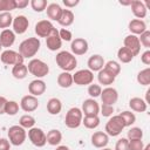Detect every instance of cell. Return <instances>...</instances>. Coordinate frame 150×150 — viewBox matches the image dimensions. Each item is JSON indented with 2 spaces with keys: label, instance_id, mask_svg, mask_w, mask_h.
Instances as JSON below:
<instances>
[{
  "label": "cell",
  "instance_id": "6da1fadb",
  "mask_svg": "<svg viewBox=\"0 0 150 150\" xmlns=\"http://www.w3.org/2000/svg\"><path fill=\"white\" fill-rule=\"evenodd\" d=\"M40 46H41V42L39 38H28L20 43L19 53L22 55L23 59H29L35 56V54L40 49Z\"/></svg>",
  "mask_w": 150,
  "mask_h": 150
},
{
  "label": "cell",
  "instance_id": "7a4b0ae2",
  "mask_svg": "<svg viewBox=\"0 0 150 150\" xmlns=\"http://www.w3.org/2000/svg\"><path fill=\"white\" fill-rule=\"evenodd\" d=\"M55 61H56V64L63 71H68V73L74 70L75 67L77 66V60H76L75 55H73L71 53H69L67 50H62V52L57 53L55 56Z\"/></svg>",
  "mask_w": 150,
  "mask_h": 150
},
{
  "label": "cell",
  "instance_id": "3957f363",
  "mask_svg": "<svg viewBox=\"0 0 150 150\" xmlns=\"http://www.w3.org/2000/svg\"><path fill=\"white\" fill-rule=\"evenodd\" d=\"M27 69L36 79H41V77L48 75V73H49L48 64L40 59H32L27 64Z\"/></svg>",
  "mask_w": 150,
  "mask_h": 150
},
{
  "label": "cell",
  "instance_id": "277c9868",
  "mask_svg": "<svg viewBox=\"0 0 150 150\" xmlns=\"http://www.w3.org/2000/svg\"><path fill=\"white\" fill-rule=\"evenodd\" d=\"M82 118H83L82 110L77 107H73L66 114V118H64L66 127H68L69 129H76L82 124Z\"/></svg>",
  "mask_w": 150,
  "mask_h": 150
},
{
  "label": "cell",
  "instance_id": "5b68a950",
  "mask_svg": "<svg viewBox=\"0 0 150 150\" xmlns=\"http://www.w3.org/2000/svg\"><path fill=\"white\" fill-rule=\"evenodd\" d=\"M124 128H125V125H124L122 117L120 115H115L108 120V122L105 124V134L108 136L116 137L122 132V130Z\"/></svg>",
  "mask_w": 150,
  "mask_h": 150
},
{
  "label": "cell",
  "instance_id": "8992f818",
  "mask_svg": "<svg viewBox=\"0 0 150 150\" xmlns=\"http://www.w3.org/2000/svg\"><path fill=\"white\" fill-rule=\"evenodd\" d=\"M8 141L15 146L23 144L26 141V130L20 125H12L8 129Z\"/></svg>",
  "mask_w": 150,
  "mask_h": 150
},
{
  "label": "cell",
  "instance_id": "52a82bcc",
  "mask_svg": "<svg viewBox=\"0 0 150 150\" xmlns=\"http://www.w3.org/2000/svg\"><path fill=\"white\" fill-rule=\"evenodd\" d=\"M94 81V73L89 69H80L73 75V82L77 86H88Z\"/></svg>",
  "mask_w": 150,
  "mask_h": 150
},
{
  "label": "cell",
  "instance_id": "ba28073f",
  "mask_svg": "<svg viewBox=\"0 0 150 150\" xmlns=\"http://www.w3.org/2000/svg\"><path fill=\"white\" fill-rule=\"evenodd\" d=\"M28 138L32 142V144L35 145V146H38V148H42L47 143L46 134L40 128H35V127L30 128L29 131H28Z\"/></svg>",
  "mask_w": 150,
  "mask_h": 150
},
{
  "label": "cell",
  "instance_id": "9c48e42d",
  "mask_svg": "<svg viewBox=\"0 0 150 150\" xmlns=\"http://www.w3.org/2000/svg\"><path fill=\"white\" fill-rule=\"evenodd\" d=\"M0 60L2 63L5 64H11V66H15L19 63H23V57L20 53L12 50V49H6L1 53L0 55Z\"/></svg>",
  "mask_w": 150,
  "mask_h": 150
},
{
  "label": "cell",
  "instance_id": "30bf717a",
  "mask_svg": "<svg viewBox=\"0 0 150 150\" xmlns=\"http://www.w3.org/2000/svg\"><path fill=\"white\" fill-rule=\"evenodd\" d=\"M54 29L55 27L49 20H40L39 22H36L34 30L39 38H48L54 32Z\"/></svg>",
  "mask_w": 150,
  "mask_h": 150
},
{
  "label": "cell",
  "instance_id": "8fae6325",
  "mask_svg": "<svg viewBox=\"0 0 150 150\" xmlns=\"http://www.w3.org/2000/svg\"><path fill=\"white\" fill-rule=\"evenodd\" d=\"M101 100L102 103L104 104H109V105H114L117 100H118V93L115 88L112 87H107L101 91Z\"/></svg>",
  "mask_w": 150,
  "mask_h": 150
},
{
  "label": "cell",
  "instance_id": "7c38bea8",
  "mask_svg": "<svg viewBox=\"0 0 150 150\" xmlns=\"http://www.w3.org/2000/svg\"><path fill=\"white\" fill-rule=\"evenodd\" d=\"M123 45L125 48H128L134 54V56L138 55L141 52V43H139L138 36H136V35H132V34L127 35L123 40Z\"/></svg>",
  "mask_w": 150,
  "mask_h": 150
},
{
  "label": "cell",
  "instance_id": "4fadbf2b",
  "mask_svg": "<svg viewBox=\"0 0 150 150\" xmlns=\"http://www.w3.org/2000/svg\"><path fill=\"white\" fill-rule=\"evenodd\" d=\"M39 107V101L33 95H26L20 101V108L26 112H32Z\"/></svg>",
  "mask_w": 150,
  "mask_h": 150
},
{
  "label": "cell",
  "instance_id": "5bb4252c",
  "mask_svg": "<svg viewBox=\"0 0 150 150\" xmlns=\"http://www.w3.org/2000/svg\"><path fill=\"white\" fill-rule=\"evenodd\" d=\"M82 114L84 116H93V115H98L100 112V105L94 98H87L82 103Z\"/></svg>",
  "mask_w": 150,
  "mask_h": 150
},
{
  "label": "cell",
  "instance_id": "9a60e30c",
  "mask_svg": "<svg viewBox=\"0 0 150 150\" xmlns=\"http://www.w3.org/2000/svg\"><path fill=\"white\" fill-rule=\"evenodd\" d=\"M88 42L87 40L82 39V38H76L71 41L70 45V49L73 52V55H83L88 52Z\"/></svg>",
  "mask_w": 150,
  "mask_h": 150
},
{
  "label": "cell",
  "instance_id": "2e32d148",
  "mask_svg": "<svg viewBox=\"0 0 150 150\" xmlns=\"http://www.w3.org/2000/svg\"><path fill=\"white\" fill-rule=\"evenodd\" d=\"M13 32L16 34H23L29 26V21L25 15H18L13 19Z\"/></svg>",
  "mask_w": 150,
  "mask_h": 150
},
{
  "label": "cell",
  "instance_id": "e0dca14e",
  "mask_svg": "<svg viewBox=\"0 0 150 150\" xmlns=\"http://www.w3.org/2000/svg\"><path fill=\"white\" fill-rule=\"evenodd\" d=\"M46 46L52 52H56L62 47V40L60 39L59 30L56 28L54 29V32L48 38H46Z\"/></svg>",
  "mask_w": 150,
  "mask_h": 150
},
{
  "label": "cell",
  "instance_id": "ac0fdd59",
  "mask_svg": "<svg viewBox=\"0 0 150 150\" xmlns=\"http://www.w3.org/2000/svg\"><path fill=\"white\" fill-rule=\"evenodd\" d=\"M108 143H109V136L105 132H103V131H95L91 135V144L95 148H98V149L105 148Z\"/></svg>",
  "mask_w": 150,
  "mask_h": 150
},
{
  "label": "cell",
  "instance_id": "d6986e66",
  "mask_svg": "<svg viewBox=\"0 0 150 150\" xmlns=\"http://www.w3.org/2000/svg\"><path fill=\"white\" fill-rule=\"evenodd\" d=\"M28 91L30 95L33 96H40L42 95L45 91H46V83L45 81L40 80V79H36V80H33L29 84H28Z\"/></svg>",
  "mask_w": 150,
  "mask_h": 150
},
{
  "label": "cell",
  "instance_id": "ffe728a7",
  "mask_svg": "<svg viewBox=\"0 0 150 150\" xmlns=\"http://www.w3.org/2000/svg\"><path fill=\"white\" fill-rule=\"evenodd\" d=\"M104 63L105 62H104L103 56H101L100 54H95L88 59L87 66H88L89 70H91V71H100L101 69H103Z\"/></svg>",
  "mask_w": 150,
  "mask_h": 150
},
{
  "label": "cell",
  "instance_id": "44dd1931",
  "mask_svg": "<svg viewBox=\"0 0 150 150\" xmlns=\"http://www.w3.org/2000/svg\"><path fill=\"white\" fill-rule=\"evenodd\" d=\"M130 6H131V12H132V14H134L137 19L142 20L143 18L146 16V11H148V9H146V6H145V4H144L143 1L134 0V1H131Z\"/></svg>",
  "mask_w": 150,
  "mask_h": 150
},
{
  "label": "cell",
  "instance_id": "7402d4cb",
  "mask_svg": "<svg viewBox=\"0 0 150 150\" xmlns=\"http://www.w3.org/2000/svg\"><path fill=\"white\" fill-rule=\"evenodd\" d=\"M15 42V33L11 29H4L0 33V45L1 47L8 48L11 46H13V43Z\"/></svg>",
  "mask_w": 150,
  "mask_h": 150
},
{
  "label": "cell",
  "instance_id": "603a6c76",
  "mask_svg": "<svg viewBox=\"0 0 150 150\" xmlns=\"http://www.w3.org/2000/svg\"><path fill=\"white\" fill-rule=\"evenodd\" d=\"M128 28H129V30L131 32L132 35H141L143 32L146 30V23L143 20L134 19L129 22Z\"/></svg>",
  "mask_w": 150,
  "mask_h": 150
},
{
  "label": "cell",
  "instance_id": "cb8c5ba5",
  "mask_svg": "<svg viewBox=\"0 0 150 150\" xmlns=\"http://www.w3.org/2000/svg\"><path fill=\"white\" fill-rule=\"evenodd\" d=\"M46 12H47V16L50 19V20H54V21H59L60 16H61V13H62V8L59 4L56 2H52L47 6L46 8Z\"/></svg>",
  "mask_w": 150,
  "mask_h": 150
},
{
  "label": "cell",
  "instance_id": "d4e9b609",
  "mask_svg": "<svg viewBox=\"0 0 150 150\" xmlns=\"http://www.w3.org/2000/svg\"><path fill=\"white\" fill-rule=\"evenodd\" d=\"M129 107L131 108V110H134L136 112H144L148 108V104L141 97H132L129 101Z\"/></svg>",
  "mask_w": 150,
  "mask_h": 150
},
{
  "label": "cell",
  "instance_id": "484cf974",
  "mask_svg": "<svg viewBox=\"0 0 150 150\" xmlns=\"http://www.w3.org/2000/svg\"><path fill=\"white\" fill-rule=\"evenodd\" d=\"M115 79H116V77H115L112 74H110L108 70H105L104 68L101 69V70L98 71V74H97V80H98L100 84H103V86H108V87H109L110 84L114 83Z\"/></svg>",
  "mask_w": 150,
  "mask_h": 150
},
{
  "label": "cell",
  "instance_id": "4316f807",
  "mask_svg": "<svg viewBox=\"0 0 150 150\" xmlns=\"http://www.w3.org/2000/svg\"><path fill=\"white\" fill-rule=\"evenodd\" d=\"M46 137H47V143H48L49 145H53V146L59 145V144L61 143V141H62V134H61V131L57 130V129H52V130H49L48 134L46 135Z\"/></svg>",
  "mask_w": 150,
  "mask_h": 150
},
{
  "label": "cell",
  "instance_id": "83f0119b",
  "mask_svg": "<svg viewBox=\"0 0 150 150\" xmlns=\"http://www.w3.org/2000/svg\"><path fill=\"white\" fill-rule=\"evenodd\" d=\"M62 109V103L57 97H52L49 98V101L47 102V111L50 115H57L60 114Z\"/></svg>",
  "mask_w": 150,
  "mask_h": 150
},
{
  "label": "cell",
  "instance_id": "f1b7e54d",
  "mask_svg": "<svg viewBox=\"0 0 150 150\" xmlns=\"http://www.w3.org/2000/svg\"><path fill=\"white\" fill-rule=\"evenodd\" d=\"M74 19H75L74 13H73L70 9H62L61 16H60V19H59L57 22H59L61 26H63V27H68V26L73 25Z\"/></svg>",
  "mask_w": 150,
  "mask_h": 150
},
{
  "label": "cell",
  "instance_id": "f546056e",
  "mask_svg": "<svg viewBox=\"0 0 150 150\" xmlns=\"http://www.w3.org/2000/svg\"><path fill=\"white\" fill-rule=\"evenodd\" d=\"M57 84L61 88H69L73 84V75L68 71H62L57 76Z\"/></svg>",
  "mask_w": 150,
  "mask_h": 150
},
{
  "label": "cell",
  "instance_id": "4dcf8cb0",
  "mask_svg": "<svg viewBox=\"0 0 150 150\" xmlns=\"http://www.w3.org/2000/svg\"><path fill=\"white\" fill-rule=\"evenodd\" d=\"M27 73H28V69H27V66L25 63H19V64H15L13 66V69H12V75L18 79V80H22L27 76Z\"/></svg>",
  "mask_w": 150,
  "mask_h": 150
},
{
  "label": "cell",
  "instance_id": "1f68e13d",
  "mask_svg": "<svg viewBox=\"0 0 150 150\" xmlns=\"http://www.w3.org/2000/svg\"><path fill=\"white\" fill-rule=\"evenodd\" d=\"M117 57L118 60L122 62V63H129L132 61V59L135 57L134 54L125 47H121L118 50H117Z\"/></svg>",
  "mask_w": 150,
  "mask_h": 150
},
{
  "label": "cell",
  "instance_id": "d6a6232c",
  "mask_svg": "<svg viewBox=\"0 0 150 150\" xmlns=\"http://www.w3.org/2000/svg\"><path fill=\"white\" fill-rule=\"evenodd\" d=\"M82 123L87 129H95L100 125V118L97 115L84 116V118H82Z\"/></svg>",
  "mask_w": 150,
  "mask_h": 150
},
{
  "label": "cell",
  "instance_id": "836d02e7",
  "mask_svg": "<svg viewBox=\"0 0 150 150\" xmlns=\"http://www.w3.org/2000/svg\"><path fill=\"white\" fill-rule=\"evenodd\" d=\"M105 70H108L110 74H112L115 77L121 73V66L118 62L114 61V60H110L108 61L107 63H104V67H103Z\"/></svg>",
  "mask_w": 150,
  "mask_h": 150
},
{
  "label": "cell",
  "instance_id": "e575fe53",
  "mask_svg": "<svg viewBox=\"0 0 150 150\" xmlns=\"http://www.w3.org/2000/svg\"><path fill=\"white\" fill-rule=\"evenodd\" d=\"M137 82L142 86H149L150 84V68H145L141 70L137 74Z\"/></svg>",
  "mask_w": 150,
  "mask_h": 150
},
{
  "label": "cell",
  "instance_id": "d590c367",
  "mask_svg": "<svg viewBox=\"0 0 150 150\" xmlns=\"http://www.w3.org/2000/svg\"><path fill=\"white\" fill-rule=\"evenodd\" d=\"M35 124V118L30 115H22L20 117V121H19V125L22 127L23 129H30L33 128Z\"/></svg>",
  "mask_w": 150,
  "mask_h": 150
},
{
  "label": "cell",
  "instance_id": "8d00e7d4",
  "mask_svg": "<svg viewBox=\"0 0 150 150\" xmlns=\"http://www.w3.org/2000/svg\"><path fill=\"white\" fill-rule=\"evenodd\" d=\"M13 16L9 12H4L0 13V28H5L7 29V27H9L13 23Z\"/></svg>",
  "mask_w": 150,
  "mask_h": 150
},
{
  "label": "cell",
  "instance_id": "74e56055",
  "mask_svg": "<svg viewBox=\"0 0 150 150\" xmlns=\"http://www.w3.org/2000/svg\"><path fill=\"white\" fill-rule=\"evenodd\" d=\"M120 116L122 117V120H123L125 127H130L131 124H134V123L136 122V116H135V114L131 112V111H128V110L122 111V112L120 114Z\"/></svg>",
  "mask_w": 150,
  "mask_h": 150
},
{
  "label": "cell",
  "instance_id": "f35d334b",
  "mask_svg": "<svg viewBox=\"0 0 150 150\" xmlns=\"http://www.w3.org/2000/svg\"><path fill=\"white\" fill-rule=\"evenodd\" d=\"M128 141H131V139H142L143 138V130L138 127H134V128H130L128 130Z\"/></svg>",
  "mask_w": 150,
  "mask_h": 150
},
{
  "label": "cell",
  "instance_id": "ab89813d",
  "mask_svg": "<svg viewBox=\"0 0 150 150\" xmlns=\"http://www.w3.org/2000/svg\"><path fill=\"white\" fill-rule=\"evenodd\" d=\"M18 111H19V103L15 101H7L5 107V114L9 116H14L18 114Z\"/></svg>",
  "mask_w": 150,
  "mask_h": 150
},
{
  "label": "cell",
  "instance_id": "60d3db41",
  "mask_svg": "<svg viewBox=\"0 0 150 150\" xmlns=\"http://www.w3.org/2000/svg\"><path fill=\"white\" fill-rule=\"evenodd\" d=\"M13 9H16L15 0H0V13L11 12Z\"/></svg>",
  "mask_w": 150,
  "mask_h": 150
},
{
  "label": "cell",
  "instance_id": "b9f144b4",
  "mask_svg": "<svg viewBox=\"0 0 150 150\" xmlns=\"http://www.w3.org/2000/svg\"><path fill=\"white\" fill-rule=\"evenodd\" d=\"M29 5L32 6V8L35 11V12H42L47 8V1L46 0H30L29 1Z\"/></svg>",
  "mask_w": 150,
  "mask_h": 150
},
{
  "label": "cell",
  "instance_id": "7bdbcfd3",
  "mask_svg": "<svg viewBox=\"0 0 150 150\" xmlns=\"http://www.w3.org/2000/svg\"><path fill=\"white\" fill-rule=\"evenodd\" d=\"M101 91H102V88L100 84H89L88 87V94L90 95V97H98L101 95Z\"/></svg>",
  "mask_w": 150,
  "mask_h": 150
},
{
  "label": "cell",
  "instance_id": "ee69618b",
  "mask_svg": "<svg viewBox=\"0 0 150 150\" xmlns=\"http://www.w3.org/2000/svg\"><path fill=\"white\" fill-rule=\"evenodd\" d=\"M138 40H139L141 45H143L145 48H149L150 47V32L148 29L145 32H143L141 34V36L138 38Z\"/></svg>",
  "mask_w": 150,
  "mask_h": 150
},
{
  "label": "cell",
  "instance_id": "f6af8a7d",
  "mask_svg": "<svg viewBox=\"0 0 150 150\" xmlns=\"http://www.w3.org/2000/svg\"><path fill=\"white\" fill-rule=\"evenodd\" d=\"M100 110H101V115L103 117H110L112 115V112H114V105H109V104H104L103 103L101 105Z\"/></svg>",
  "mask_w": 150,
  "mask_h": 150
},
{
  "label": "cell",
  "instance_id": "bcb514c9",
  "mask_svg": "<svg viewBox=\"0 0 150 150\" xmlns=\"http://www.w3.org/2000/svg\"><path fill=\"white\" fill-rule=\"evenodd\" d=\"M144 143L142 139H131L129 141V150H143Z\"/></svg>",
  "mask_w": 150,
  "mask_h": 150
},
{
  "label": "cell",
  "instance_id": "7dc6e473",
  "mask_svg": "<svg viewBox=\"0 0 150 150\" xmlns=\"http://www.w3.org/2000/svg\"><path fill=\"white\" fill-rule=\"evenodd\" d=\"M115 150H129V141L128 138H120L115 144Z\"/></svg>",
  "mask_w": 150,
  "mask_h": 150
},
{
  "label": "cell",
  "instance_id": "c3c4849f",
  "mask_svg": "<svg viewBox=\"0 0 150 150\" xmlns=\"http://www.w3.org/2000/svg\"><path fill=\"white\" fill-rule=\"evenodd\" d=\"M59 36H60V39L63 40V41H70L71 38H73L71 32L68 30V29H66V28H62V29L59 30Z\"/></svg>",
  "mask_w": 150,
  "mask_h": 150
},
{
  "label": "cell",
  "instance_id": "681fc988",
  "mask_svg": "<svg viewBox=\"0 0 150 150\" xmlns=\"http://www.w3.org/2000/svg\"><path fill=\"white\" fill-rule=\"evenodd\" d=\"M141 61H142L144 64H146V66L150 64V50H149V49L145 50V52L141 55Z\"/></svg>",
  "mask_w": 150,
  "mask_h": 150
},
{
  "label": "cell",
  "instance_id": "f907efd6",
  "mask_svg": "<svg viewBox=\"0 0 150 150\" xmlns=\"http://www.w3.org/2000/svg\"><path fill=\"white\" fill-rule=\"evenodd\" d=\"M0 150H11V143L7 138H0Z\"/></svg>",
  "mask_w": 150,
  "mask_h": 150
},
{
  "label": "cell",
  "instance_id": "816d5d0a",
  "mask_svg": "<svg viewBox=\"0 0 150 150\" xmlns=\"http://www.w3.org/2000/svg\"><path fill=\"white\" fill-rule=\"evenodd\" d=\"M29 5V1L28 0H15V7L16 8H26L27 6Z\"/></svg>",
  "mask_w": 150,
  "mask_h": 150
},
{
  "label": "cell",
  "instance_id": "f5cc1de1",
  "mask_svg": "<svg viewBox=\"0 0 150 150\" xmlns=\"http://www.w3.org/2000/svg\"><path fill=\"white\" fill-rule=\"evenodd\" d=\"M63 2V5L66 6V7H69V8H71V7H75L76 5H79V0H63L62 1Z\"/></svg>",
  "mask_w": 150,
  "mask_h": 150
},
{
  "label": "cell",
  "instance_id": "db71d44e",
  "mask_svg": "<svg viewBox=\"0 0 150 150\" xmlns=\"http://www.w3.org/2000/svg\"><path fill=\"white\" fill-rule=\"evenodd\" d=\"M6 103H7L6 97L0 96V115L5 114V107H6Z\"/></svg>",
  "mask_w": 150,
  "mask_h": 150
},
{
  "label": "cell",
  "instance_id": "11a10c76",
  "mask_svg": "<svg viewBox=\"0 0 150 150\" xmlns=\"http://www.w3.org/2000/svg\"><path fill=\"white\" fill-rule=\"evenodd\" d=\"M55 150H69V148H68V146H66V145H59Z\"/></svg>",
  "mask_w": 150,
  "mask_h": 150
},
{
  "label": "cell",
  "instance_id": "9f6ffc18",
  "mask_svg": "<svg viewBox=\"0 0 150 150\" xmlns=\"http://www.w3.org/2000/svg\"><path fill=\"white\" fill-rule=\"evenodd\" d=\"M120 4H121V5H123V6H130L131 0H130V1H120Z\"/></svg>",
  "mask_w": 150,
  "mask_h": 150
},
{
  "label": "cell",
  "instance_id": "6f0895ef",
  "mask_svg": "<svg viewBox=\"0 0 150 150\" xmlns=\"http://www.w3.org/2000/svg\"><path fill=\"white\" fill-rule=\"evenodd\" d=\"M143 150H150V144H146V145L143 148Z\"/></svg>",
  "mask_w": 150,
  "mask_h": 150
},
{
  "label": "cell",
  "instance_id": "680465c9",
  "mask_svg": "<svg viewBox=\"0 0 150 150\" xmlns=\"http://www.w3.org/2000/svg\"><path fill=\"white\" fill-rule=\"evenodd\" d=\"M102 150H112V149H109V148H102Z\"/></svg>",
  "mask_w": 150,
  "mask_h": 150
},
{
  "label": "cell",
  "instance_id": "91938a15",
  "mask_svg": "<svg viewBox=\"0 0 150 150\" xmlns=\"http://www.w3.org/2000/svg\"><path fill=\"white\" fill-rule=\"evenodd\" d=\"M1 48H2V47H1V45H0V50H1Z\"/></svg>",
  "mask_w": 150,
  "mask_h": 150
}]
</instances>
